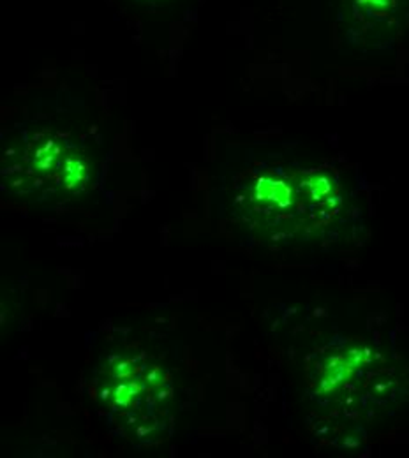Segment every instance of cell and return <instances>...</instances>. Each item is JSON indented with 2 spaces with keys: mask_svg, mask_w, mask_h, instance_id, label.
<instances>
[{
  "mask_svg": "<svg viewBox=\"0 0 409 458\" xmlns=\"http://www.w3.org/2000/svg\"><path fill=\"white\" fill-rule=\"evenodd\" d=\"M356 4H360L367 11L381 13L383 9H387L390 5V0H356Z\"/></svg>",
  "mask_w": 409,
  "mask_h": 458,
  "instance_id": "7a4b0ae2",
  "label": "cell"
},
{
  "mask_svg": "<svg viewBox=\"0 0 409 458\" xmlns=\"http://www.w3.org/2000/svg\"><path fill=\"white\" fill-rule=\"evenodd\" d=\"M98 397L134 441L150 443L168 425L174 388L168 372L147 352H112L99 367Z\"/></svg>",
  "mask_w": 409,
  "mask_h": 458,
  "instance_id": "6da1fadb",
  "label": "cell"
}]
</instances>
